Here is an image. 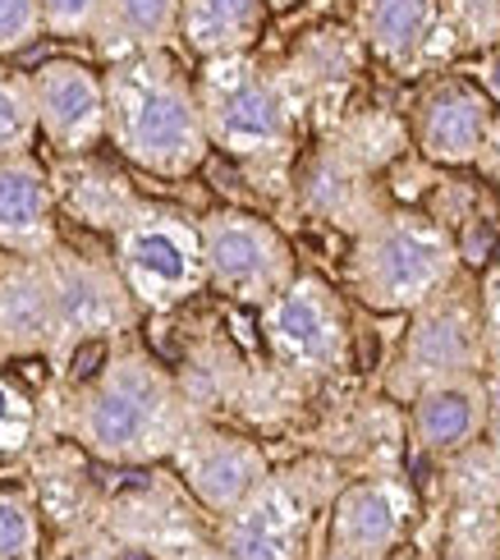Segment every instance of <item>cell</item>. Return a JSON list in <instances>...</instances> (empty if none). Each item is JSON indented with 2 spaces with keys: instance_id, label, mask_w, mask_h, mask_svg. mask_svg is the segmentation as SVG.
<instances>
[{
  "instance_id": "277c9868",
  "label": "cell",
  "mask_w": 500,
  "mask_h": 560,
  "mask_svg": "<svg viewBox=\"0 0 500 560\" xmlns=\"http://www.w3.org/2000/svg\"><path fill=\"white\" fill-rule=\"evenodd\" d=\"M460 271L464 248L445 221H437L432 212H414V207H386L353 235L345 258V290L368 313L409 317Z\"/></svg>"
},
{
  "instance_id": "f1b7e54d",
  "label": "cell",
  "mask_w": 500,
  "mask_h": 560,
  "mask_svg": "<svg viewBox=\"0 0 500 560\" xmlns=\"http://www.w3.org/2000/svg\"><path fill=\"white\" fill-rule=\"evenodd\" d=\"M478 299H482V331H487V359L500 372V262H491L478 276Z\"/></svg>"
},
{
  "instance_id": "5b68a950",
  "label": "cell",
  "mask_w": 500,
  "mask_h": 560,
  "mask_svg": "<svg viewBox=\"0 0 500 560\" xmlns=\"http://www.w3.org/2000/svg\"><path fill=\"white\" fill-rule=\"evenodd\" d=\"M340 492V474L326 459L276 469L257 492L217 520V560H313L317 515Z\"/></svg>"
},
{
  "instance_id": "f546056e",
  "label": "cell",
  "mask_w": 500,
  "mask_h": 560,
  "mask_svg": "<svg viewBox=\"0 0 500 560\" xmlns=\"http://www.w3.org/2000/svg\"><path fill=\"white\" fill-rule=\"evenodd\" d=\"M478 171H482L487 184H496V189H500V110H496V125H491L487 148H482V156H478Z\"/></svg>"
},
{
  "instance_id": "44dd1931",
  "label": "cell",
  "mask_w": 500,
  "mask_h": 560,
  "mask_svg": "<svg viewBox=\"0 0 500 560\" xmlns=\"http://www.w3.org/2000/svg\"><path fill=\"white\" fill-rule=\"evenodd\" d=\"M179 5L184 0H106L97 19L92 46L106 65L148 56V51H175L179 46Z\"/></svg>"
},
{
  "instance_id": "30bf717a",
  "label": "cell",
  "mask_w": 500,
  "mask_h": 560,
  "mask_svg": "<svg viewBox=\"0 0 500 560\" xmlns=\"http://www.w3.org/2000/svg\"><path fill=\"white\" fill-rule=\"evenodd\" d=\"M353 33L368 60L399 79H427L460 56V33L450 0H353Z\"/></svg>"
},
{
  "instance_id": "ba28073f",
  "label": "cell",
  "mask_w": 500,
  "mask_h": 560,
  "mask_svg": "<svg viewBox=\"0 0 500 560\" xmlns=\"http://www.w3.org/2000/svg\"><path fill=\"white\" fill-rule=\"evenodd\" d=\"M487 331H482V299L478 276L460 271L450 285L409 313V331L399 336V349L386 368V395L409 405L418 390L487 372Z\"/></svg>"
},
{
  "instance_id": "8992f818",
  "label": "cell",
  "mask_w": 500,
  "mask_h": 560,
  "mask_svg": "<svg viewBox=\"0 0 500 560\" xmlns=\"http://www.w3.org/2000/svg\"><path fill=\"white\" fill-rule=\"evenodd\" d=\"M111 258L142 313H175L194 303L207 280V253L198 221L165 202H138L111 230Z\"/></svg>"
},
{
  "instance_id": "4dcf8cb0",
  "label": "cell",
  "mask_w": 500,
  "mask_h": 560,
  "mask_svg": "<svg viewBox=\"0 0 500 560\" xmlns=\"http://www.w3.org/2000/svg\"><path fill=\"white\" fill-rule=\"evenodd\" d=\"M267 5H271V14H284V10H294L299 0H267Z\"/></svg>"
},
{
  "instance_id": "9a60e30c",
  "label": "cell",
  "mask_w": 500,
  "mask_h": 560,
  "mask_svg": "<svg viewBox=\"0 0 500 560\" xmlns=\"http://www.w3.org/2000/svg\"><path fill=\"white\" fill-rule=\"evenodd\" d=\"M33 74V102L42 138L60 156H88L106 143V74L83 60H42Z\"/></svg>"
},
{
  "instance_id": "2e32d148",
  "label": "cell",
  "mask_w": 500,
  "mask_h": 560,
  "mask_svg": "<svg viewBox=\"0 0 500 560\" xmlns=\"http://www.w3.org/2000/svg\"><path fill=\"white\" fill-rule=\"evenodd\" d=\"M60 354V290L51 253H0V359Z\"/></svg>"
},
{
  "instance_id": "5bb4252c",
  "label": "cell",
  "mask_w": 500,
  "mask_h": 560,
  "mask_svg": "<svg viewBox=\"0 0 500 560\" xmlns=\"http://www.w3.org/2000/svg\"><path fill=\"white\" fill-rule=\"evenodd\" d=\"M418 515L414 487L399 474H368L345 482L326 510V542L336 560H395Z\"/></svg>"
},
{
  "instance_id": "d6986e66",
  "label": "cell",
  "mask_w": 500,
  "mask_h": 560,
  "mask_svg": "<svg viewBox=\"0 0 500 560\" xmlns=\"http://www.w3.org/2000/svg\"><path fill=\"white\" fill-rule=\"evenodd\" d=\"M60 248L56 225V179L46 166L23 156H0V253H28L46 258Z\"/></svg>"
},
{
  "instance_id": "4fadbf2b",
  "label": "cell",
  "mask_w": 500,
  "mask_h": 560,
  "mask_svg": "<svg viewBox=\"0 0 500 560\" xmlns=\"http://www.w3.org/2000/svg\"><path fill=\"white\" fill-rule=\"evenodd\" d=\"M171 464H175V478L188 492V501H194L198 510H207L211 520L240 510L257 487L276 474L267 451H261L253 436L211 428L207 418L179 441Z\"/></svg>"
},
{
  "instance_id": "ffe728a7",
  "label": "cell",
  "mask_w": 500,
  "mask_h": 560,
  "mask_svg": "<svg viewBox=\"0 0 500 560\" xmlns=\"http://www.w3.org/2000/svg\"><path fill=\"white\" fill-rule=\"evenodd\" d=\"M267 0H184L179 5V46L194 60L257 51L267 33Z\"/></svg>"
},
{
  "instance_id": "7c38bea8",
  "label": "cell",
  "mask_w": 500,
  "mask_h": 560,
  "mask_svg": "<svg viewBox=\"0 0 500 560\" xmlns=\"http://www.w3.org/2000/svg\"><path fill=\"white\" fill-rule=\"evenodd\" d=\"M51 267H56V290H60V354H56L60 368L79 345L129 336L138 326L142 308L133 303L111 253H69L60 244L51 253Z\"/></svg>"
},
{
  "instance_id": "d4e9b609",
  "label": "cell",
  "mask_w": 500,
  "mask_h": 560,
  "mask_svg": "<svg viewBox=\"0 0 500 560\" xmlns=\"http://www.w3.org/2000/svg\"><path fill=\"white\" fill-rule=\"evenodd\" d=\"M37 432H42V405L19 377L0 372V464L28 455L37 446Z\"/></svg>"
},
{
  "instance_id": "6da1fadb",
  "label": "cell",
  "mask_w": 500,
  "mask_h": 560,
  "mask_svg": "<svg viewBox=\"0 0 500 560\" xmlns=\"http://www.w3.org/2000/svg\"><path fill=\"white\" fill-rule=\"evenodd\" d=\"M198 423L202 409L175 372L138 340H120L69 395L60 428L106 464H161Z\"/></svg>"
},
{
  "instance_id": "ac0fdd59",
  "label": "cell",
  "mask_w": 500,
  "mask_h": 560,
  "mask_svg": "<svg viewBox=\"0 0 500 560\" xmlns=\"http://www.w3.org/2000/svg\"><path fill=\"white\" fill-rule=\"evenodd\" d=\"M487 428H491V386L482 372L437 382L409 400V441L422 455L455 459L460 451L478 446Z\"/></svg>"
},
{
  "instance_id": "9c48e42d",
  "label": "cell",
  "mask_w": 500,
  "mask_h": 560,
  "mask_svg": "<svg viewBox=\"0 0 500 560\" xmlns=\"http://www.w3.org/2000/svg\"><path fill=\"white\" fill-rule=\"evenodd\" d=\"M198 230L207 253V280L230 303L261 308L299 276L290 240L267 217L244 212V207H211L198 217Z\"/></svg>"
},
{
  "instance_id": "83f0119b",
  "label": "cell",
  "mask_w": 500,
  "mask_h": 560,
  "mask_svg": "<svg viewBox=\"0 0 500 560\" xmlns=\"http://www.w3.org/2000/svg\"><path fill=\"white\" fill-rule=\"evenodd\" d=\"M102 10H106V0H42V23H46V33L60 42H69V37L92 42Z\"/></svg>"
},
{
  "instance_id": "7402d4cb",
  "label": "cell",
  "mask_w": 500,
  "mask_h": 560,
  "mask_svg": "<svg viewBox=\"0 0 500 560\" xmlns=\"http://www.w3.org/2000/svg\"><path fill=\"white\" fill-rule=\"evenodd\" d=\"M65 161H69V166L60 175H51L56 179V198H65L69 207H74V217L83 225L115 230L142 202L129 189L125 175H115V171L97 166V161H88V156H65Z\"/></svg>"
},
{
  "instance_id": "603a6c76",
  "label": "cell",
  "mask_w": 500,
  "mask_h": 560,
  "mask_svg": "<svg viewBox=\"0 0 500 560\" xmlns=\"http://www.w3.org/2000/svg\"><path fill=\"white\" fill-rule=\"evenodd\" d=\"M37 102H33V74L0 65V156H23L37 143Z\"/></svg>"
},
{
  "instance_id": "4316f807",
  "label": "cell",
  "mask_w": 500,
  "mask_h": 560,
  "mask_svg": "<svg viewBox=\"0 0 500 560\" xmlns=\"http://www.w3.org/2000/svg\"><path fill=\"white\" fill-rule=\"evenodd\" d=\"M42 33V0H0V60L28 51Z\"/></svg>"
},
{
  "instance_id": "52a82bcc",
  "label": "cell",
  "mask_w": 500,
  "mask_h": 560,
  "mask_svg": "<svg viewBox=\"0 0 500 560\" xmlns=\"http://www.w3.org/2000/svg\"><path fill=\"white\" fill-rule=\"evenodd\" d=\"M257 331L271 368L290 382L322 386L353 368V331L345 294L317 271H299L276 299L257 308Z\"/></svg>"
},
{
  "instance_id": "484cf974",
  "label": "cell",
  "mask_w": 500,
  "mask_h": 560,
  "mask_svg": "<svg viewBox=\"0 0 500 560\" xmlns=\"http://www.w3.org/2000/svg\"><path fill=\"white\" fill-rule=\"evenodd\" d=\"M455 33L464 51H491L500 46V0H450Z\"/></svg>"
},
{
  "instance_id": "cb8c5ba5",
  "label": "cell",
  "mask_w": 500,
  "mask_h": 560,
  "mask_svg": "<svg viewBox=\"0 0 500 560\" xmlns=\"http://www.w3.org/2000/svg\"><path fill=\"white\" fill-rule=\"evenodd\" d=\"M0 560H46L42 551V510L33 492L0 482Z\"/></svg>"
},
{
  "instance_id": "8fae6325",
  "label": "cell",
  "mask_w": 500,
  "mask_h": 560,
  "mask_svg": "<svg viewBox=\"0 0 500 560\" xmlns=\"http://www.w3.org/2000/svg\"><path fill=\"white\" fill-rule=\"evenodd\" d=\"M496 97L455 69H437L427 74L418 97L409 106V138L414 152L432 166H478V156L496 125Z\"/></svg>"
},
{
  "instance_id": "3957f363",
  "label": "cell",
  "mask_w": 500,
  "mask_h": 560,
  "mask_svg": "<svg viewBox=\"0 0 500 560\" xmlns=\"http://www.w3.org/2000/svg\"><path fill=\"white\" fill-rule=\"evenodd\" d=\"M194 83H198L211 152H225L257 179L284 184L299 156L303 110L290 83L280 79V69L253 51L217 56V60H198Z\"/></svg>"
},
{
  "instance_id": "7a4b0ae2",
  "label": "cell",
  "mask_w": 500,
  "mask_h": 560,
  "mask_svg": "<svg viewBox=\"0 0 500 560\" xmlns=\"http://www.w3.org/2000/svg\"><path fill=\"white\" fill-rule=\"evenodd\" d=\"M106 138L125 161L156 179H188L211 156L198 83L175 51L106 65Z\"/></svg>"
},
{
  "instance_id": "e0dca14e",
  "label": "cell",
  "mask_w": 500,
  "mask_h": 560,
  "mask_svg": "<svg viewBox=\"0 0 500 560\" xmlns=\"http://www.w3.org/2000/svg\"><path fill=\"white\" fill-rule=\"evenodd\" d=\"M363 60H368V51H363L359 33H353V23H349V28L307 33L294 51L276 65L280 79L290 83L299 110H303V125L317 120L322 129H330L340 120L345 115V92L353 88V79H359Z\"/></svg>"
}]
</instances>
